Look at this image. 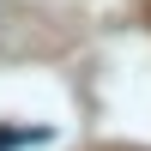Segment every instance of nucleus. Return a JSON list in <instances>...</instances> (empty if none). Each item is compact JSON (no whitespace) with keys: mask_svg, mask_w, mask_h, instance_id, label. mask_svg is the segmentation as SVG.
<instances>
[{"mask_svg":"<svg viewBox=\"0 0 151 151\" xmlns=\"http://www.w3.org/2000/svg\"><path fill=\"white\" fill-rule=\"evenodd\" d=\"M36 139H48L42 127H12V133H0V151H12V145H36Z\"/></svg>","mask_w":151,"mask_h":151,"instance_id":"1","label":"nucleus"}]
</instances>
